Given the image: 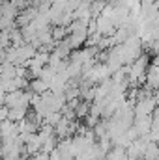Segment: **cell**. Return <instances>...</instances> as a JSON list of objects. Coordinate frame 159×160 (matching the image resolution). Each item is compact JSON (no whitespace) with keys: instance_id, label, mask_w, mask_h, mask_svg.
<instances>
[{"instance_id":"52a82bcc","label":"cell","mask_w":159,"mask_h":160,"mask_svg":"<svg viewBox=\"0 0 159 160\" xmlns=\"http://www.w3.org/2000/svg\"><path fill=\"white\" fill-rule=\"evenodd\" d=\"M26 118H28V108H9V121L21 123Z\"/></svg>"},{"instance_id":"ba28073f","label":"cell","mask_w":159,"mask_h":160,"mask_svg":"<svg viewBox=\"0 0 159 160\" xmlns=\"http://www.w3.org/2000/svg\"><path fill=\"white\" fill-rule=\"evenodd\" d=\"M107 160H129L127 149H123V147H112L111 153L107 155Z\"/></svg>"},{"instance_id":"9c48e42d","label":"cell","mask_w":159,"mask_h":160,"mask_svg":"<svg viewBox=\"0 0 159 160\" xmlns=\"http://www.w3.org/2000/svg\"><path fill=\"white\" fill-rule=\"evenodd\" d=\"M62 118H64V116H62V112H54V114L47 116L43 123H45V125H51V127H56V125H58V123L62 121Z\"/></svg>"},{"instance_id":"30bf717a","label":"cell","mask_w":159,"mask_h":160,"mask_svg":"<svg viewBox=\"0 0 159 160\" xmlns=\"http://www.w3.org/2000/svg\"><path fill=\"white\" fill-rule=\"evenodd\" d=\"M28 160H51V155H49V153H38V155L30 157Z\"/></svg>"},{"instance_id":"7a4b0ae2","label":"cell","mask_w":159,"mask_h":160,"mask_svg":"<svg viewBox=\"0 0 159 160\" xmlns=\"http://www.w3.org/2000/svg\"><path fill=\"white\" fill-rule=\"evenodd\" d=\"M159 106V99L157 97H142L137 99L135 102V118H142V116H154L156 108Z\"/></svg>"},{"instance_id":"277c9868","label":"cell","mask_w":159,"mask_h":160,"mask_svg":"<svg viewBox=\"0 0 159 160\" xmlns=\"http://www.w3.org/2000/svg\"><path fill=\"white\" fill-rule=\"evenodd\" d=\"M96 26H97V32L103 34V36H111V34L114 36V32H116V26H114L112 19L107 17V15H99V17H96Z\"/></svg>"},{"instance_id":"3957f363","label":"cell","mask_w":159,"mask_h":160,"mask_svg":"<svg viewBox=\"0 0 159 160\" xmlns=\"http://www.w3.org/2000/svg\"><path fill=\"white\" fill-rule=\"evenodd\" d=\"M152 125H154V116H142V118H135L133 128L139 138H144V136H150Z\"/></svg>"},{"instance_id":"5b68a950","label":"cell","mask_w":159,"mask_h":160,"mask_svg":"<svg viewBox=\"0 0 159 160\" xmlns=\"http://www.w3.org/2000/svg\"><path fill=\"white\" fill-rule=\"evenodd\" d=\"M146 88L156 89V91L159 89V65H156V63H152L146 73Z\"/></svg>"},{"instance_id":"6da1fadb","label":"cell","mask_w":159,"mask_h":160,"mask_svg":"<svg viewBox=\"0 0 159 160\" xmlns=\"http://www.w3.org/2000/svg\"><path fill=\"white\" fill-rule=\"evenodd\" d=\"M32 104V91L17 89L11 93H2V106L8 108H30Z\"/></svg>"},{"instance_id":"8992f818","label":"cell","mask_w":159,"mask_h":160,"mask_svg":"<svg viewBox=\"0 0 159 160\" xmlns=\"http://www.w3.org/2000/svg\"><path fill=\"white\" fill-rule=\"evenodd\" d=\"M28 88H30V91L34 95H45L47 91H51V84L45 82V80H41V78H32Z\"/></svg>"},{"instance_id":"8fae6325","label":"cell","mask_w":159,"mask_h":160,"mask_svg":"<svg viewBox=\"0 0 159 160\" xmlns=\"http://www.w3.org/2000/svg\"><path fill=\"white\" fill-rule=\"evenodd\" d=\"M154 119H157V121H159V106L156 108V112H154Z\"/></svg>"}]
</instances>
